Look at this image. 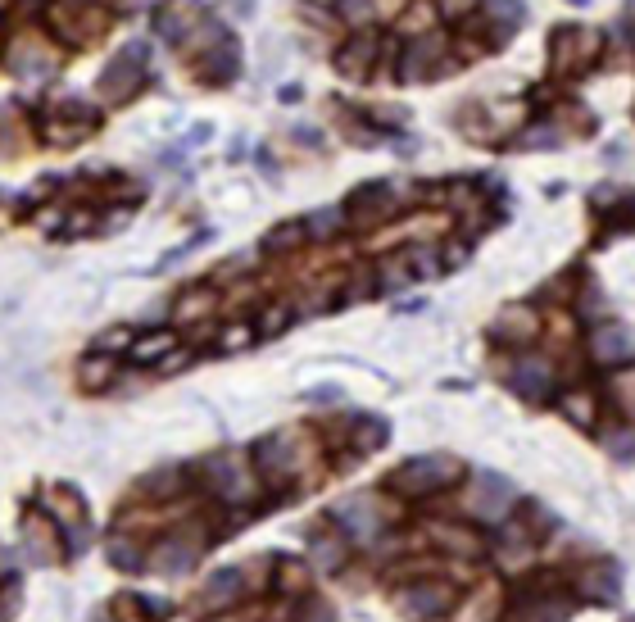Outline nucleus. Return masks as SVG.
<instances>
[{
  "label": "nucleus",
  "instance_id": "nucleus-1",
  "mask_svg": "<svg viewBox=\"0 0 635 622\" xmlns=\"http://www.w3.org/2000/svg\"><path fill=\"white\" fill-rule=\"evenodd\" d=\"M459 473H463V468L454 464V459L422 455V459H409V464L391 477V486H395V491H404V495H431V491H440V486L459 482Z\"/></svg>",
  "mask_w": 635,
  "mask_h": 622
},
{
  "label": "nucleus",
  "instance_id": "nucleus-2",
  "mask_svg": "<svg viewBox=\"0 0 635 622\" xmlns=\"http://www.w3.org/2000/svg\"><path fill=\"white\" fill-rule=\"evenodd\" d=\"M463 504H468V514L477 518V523H504L508 509H513V486L499 473H477L468 495H463Z\"/></svg>",
  "mask_w": 635,
  "mask_h": 622
},
{
  "label": "nucleus",
  "instance_id": "nucleus-3",
  "mask_svg": "<svg viewBox=\"0 0 635 622\" xmlns=\"http://www.w3.org/2000/svg\"><path fill=\"white\" fill-rule=\"evenodd\" d=\"M332 518H336V523H341L359 545H372V541L381 536V527H386V509H381L372 495H359V500L336 504Z\"/></svg>",
  "mask_w": 635,
  "mask_h": 622
},
{
  "label": "nucleus",
  "instance_id": "nucleus-4",
  "mask_svg": "<svg viewBox=\"0 0 635 622\" xmlns=\"http://www.w3.org/2000/svg\"><path fill=\"white\" fill-rule=\"evenodd\" d=\"M459 591L450 582H418V586H404L400 591V609L409 618H436V613H450Z\"/></svg>",
  "mask_w": 635,
  "mask_h": 622
},
{
  "label": "nucleus",
  "instance_id": "nucleus-5",
  "mask_svg": "<svg viewBox=\"0 0 635 622\" xmlns=\"http://www.w3.org/2000/svg\"><path fill=\"white\" fill-rule=\"evenodd\" d=\"M209 486H214L218 500H250L254 495V477L250 468L241 464V455H218L209 459Z\"/></svg>",
  "mask_w": 635,
  "mask_h": 622
},
{
  "label": "nucleus",
  "instance_id": "nucleus-6",
  "mask_svg": "<svg viewBox=\"0 0 635 622\" xmlns=\"http://www.w3.org/2000/svg\"><path fill=\"white\" fill-rule=\"evenodd\" d=\"M508 382H513L518 395H527V400H545V395L554 391V368H549L545 359H518L513 373H508Z\"/></svg>",
  "mask_w": 635,
  "mask_h": 622
},
{
  "label": "nucleus",
  "instance_id": "nucleus-7",
  "mask_svg": "<svg viewBox=\"0 0 635 622\" xmlns=\"http://www.w3.org/2000/svg\"><path fill=\"white\" fill-rule=\"evenodd\" d=\"M200 559V545H191L186 536H168L164 545H159L155 554H146V563L155 568V573L173 577V573H186V568H196Z\"/></svg>",
  "mask_w": 635,
  "mask_h": 622
},
{
  "label": "nucleus",
  "instance_id": "nucleus-8",
  "mask_svg": "<svg viewBox=\"0 0 635 622\" xmlns=\"http://www.w3.org/2000/svg\"><path fill=\"white\" fill-rule=\"evenodd\" d=\"M590 355L608 368L626 364V359H631V332H626L622 323H599L595 336H590Z\"/></svg>",
  "mask_w": 635,
  "mask_h": 622
},
{
  "label": "nucleus",
  "instance_id": "nucleus-9",
  "mask_svg": "<svg viewBox=\"0 0 635 622\" xmlns=\"http://www.w3.org/2000/svg\"><path fill=\"white\" fill-rule=\"evenodd\" d=\"M581 595H590V600L599 604H613L617 591H622V573H617V563H595V568H586V573L577 577Z\"/></svg>",
  "mask_w": 635,
  "mask_h": 622
},
{
  "label": "nucleus",
  "instance_id": "nucleus-10",
  "mask_svg": "<svg viewBox=\"0 0 635 622\" xmlns=\"http://www.w3.org/2000/svg\"><path fill=\"white\" fill-rule=\"evenodd\" d=\"M572 613V600L567 595H536V600H522L513 609V622H563Z\"/></svg>",
  "mask_w": 635,
  "mask_h": 622
},
{
  "label": "nucleus",
  "instance_id": "nucleus-11",
  "mask_svg": "<svg viewBox=\"0 0 635 622\" xmlns=\"http://www.w3.org/2000/svg\"><path fill=\"white\" fill-rule=\"evenodd\" d=\"M245 595V577L236 573V568H227V573H218L214 582L205 586V595H200V604L205 609H214V613H223V609H232L236 600Z\"/></svg>",
  "mask_w": 635,
  "mask_h": 622
},
{
  "label": "nucleus",
  "instance_id": "nucleus-12",
  "mask_svg": "<svg viewBox=\"0 0 635 622\" xmlns=\"http://www.w3.org/2000/svg\"><path fill=\"white\" fill-rule=\"evenodd\" d=\"M391 209H395V196L386 187H368L354 196V218L359 223H381V218H391Z\"/></svg>",
  "mask_w": 635,
  "mask_h": 622
},
{
  "label": "nucleus",
  "instance_id": "nucleus-13",
  "mask_svg": "<svg viewBox=\"0 0 635 622\" xmlns=\"http://www.w3.org/2000/svg\"><path fill=\"white\" fill-rule=\"evenodd\" d=\"M105 559L114 563V568H123V573H141V568H146V550H141V541H132V536H109Z\"/></svg>",
  "mask_w": 635,
  "mask_h": 622
},
{
  "label": "nucleus",
  "instance_id": "nucleus-14",
  "mask_svg": "<svg viewBox=\"0 0 635 622\" xmlns=\"http://www.w3.org/2000/svg\"><path fill=\"white\" fill-rule=\"evenodd\" d=\"M173 341H177L173 332H150V336H141V341H132V359H137V364H159V359L173 355Z\"/></svg>",
  "mask_w": 635,
  "mask_h": 622
},
{
  "label": "nucleus",
  "instance_id": "nucleus-15",
  "mask_svg": "<svg viewBox=\"0 0 635 622\" xmlns=\"http://www.w3.org/2000/svg\"><path fill=\"white\" fill-rule=\"evenodd\" d=\"M499 336H508V341H527V336H536V314L531 309H508L504 318H499V327H495Z\"/></svg>",
  "mask_w": 635,
  "mask_h": 622
},
{
  "label": "nucleus",
  "instance_id": "nucleus-16",
  "mask_svg": "<svg viewBox=\"0 0 635 622\" xmlns=\"http://www.w3.org/2000/svg\"><path fill=\"white\" fill-rule=\"evenodd\" d=\"M313 563L323 568V573H341L345 563V545L336 536H323V541H313Z\"/></svg>",
  "mask_w": 635,
  "mask_h": 622
},
{
  "label": "nucleus",
  "instance_id": "nucleus-17",
  "mask_svg": "<svg viewBox=\"0 0 635 622\" xmlns=\"http://www.w3.org/2000/svg\"><path fill=\"white\" fill-rule=\"evenodd\" d=\"M563 414L572 418V423H581V427H595V395H590V391L567 395V400H563Z\"/></svg>",
  "mask_w": 635,
  "mask_h": 622
},
{
  "label": "nucleus",
  "instance_id": "nucleus-18",
  "mask_svg": "<svg viewBox=\"0 0 635 622\" xmlns=\"http://www.w3.org/2000/svg\"><path fill=\"white\" fill-rule=\"evenodd\" d=\"M336 228H341V209H323V214H313L309 223H304L309 237H332Z\"/></svg>",
  "mask_w": 635,
  "mask_h": 622
},
{
  "label": "nucleus",
  "instance_id": "nucleus-19",
  "mask_svg": "<svg viewBox=\"0 0 635 622\" xmlns=\"http://www.w3.org/2000/svg\"><path fill=\"white\" fill-rule=\"evenodd\" d=\"M109 377H114V364H109V355H105V359H87V364H82V382H87V386H105Z\"/></svg>",
  "mask_w": 635,
  "mask_h": 622
},
{
  "label": "nucleus",
  "instance_id": "nucleus-20",
  "mask_svg": "<svg viewBox=\"0 0 635 622\" xmlns=\"http://www.w3.org/2000/svg\"><path fill=\"white\" fill-rule=\"evenodd\" d=\"M436 536H440V541H445V545H450V550H477V541H472V532H459V527H436Z\"/></svg>",
  "mask_w": 635,
  "mask_h": 622
},
{
  "label": "nucleus",
  "instance_id": "nucleus-21",
  "mask_svg": "<svg viewBox=\"0 0 635 622\" xmlns=\"http://www.w3.org/2000/svg\"><path fill=\"white\" fill-rule=\"evenodd\" d=\"M205 309H214V296H209V291H196V296H186L182 305H177V318H196V314H205Z\"/></svg>",
  "mask_w": 635,
  "mask_h": 622
},
{
  "label": "nucleus",
  "instance_id": "nucleus-22",
  "mask_svg": "<svg viewBox=\"0 0 635 622\" xmlns=\"http://www.w3.org/2000/svg\"><path fill=\"white\" fill-rule=\"evenodd\" d=\"M295 622H336V618H332V609H327L323 600H309L300 613H295Z\"/></svg>",
  "mask_w": 635,
  "mask_h": 622
},
{
  "label": "nucleus",
  "instance_id": "nucleus-23",
  "mask_svg": "<svg viewBox=\"0 0 635 622\" xmlns=\"http://www.w3.org/2000/svg\"><path fill=\"white\" fill-rule=\"evenodd\" d=\"M250 336H254L250 327H232V332L223 336V350H236V346H245V341H250Z\"/></svg>",
  "mask_w": 635,
  "mask_h": 622
}]
</instances>
